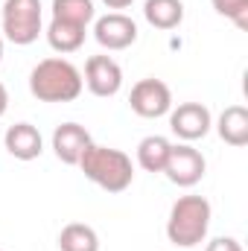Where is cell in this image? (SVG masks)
<instances>
[{
	"label": "cell",
	"mask_w": 248,
	"mask_h": 251,
	"mask_svg": "<svg viewBox=\"0 0 248 251\" xmlns=\"http://www.w3.org/2000/svg\"><path fill=\"white\" fill-rule=\"evenodd\" d=\"M85 82L73 62L62 56H50L32 67L29 73V94L38 102H73L82 94Z\"/></svg>",
	"instance_id": "1"
},
{
	"label": "cell",
	"mask_w": 248,
	"mask_h": 251,
	"mask_svg": "<svg viewBox=\"0 0 248 251\" xmlns=\"http://www.w3.org/2000/svg\"><path fill=\"white\" fill-rule=\"evenodd\" d=\"M88 181H94L97 187L105 193H123L134 181V164L123 149H111V146H97L91 143L85 149V155L76 164Z\"/></svg>",
	"instance_id": "2"
},
{
	"label": "cell",
	"mask_w": 248,
	"mask_h": 251,
	"mask_svg": "<svg viewBox=\"0 0 248 251\" xmlns=\"http://www.w3.org/2000/svg\"><path fill=\"white\" fill-rule=\"evenodd\" d=\"M210 201L204 196H181L170 207L167 219V237L178 249H196L204 243L210 228Z\"/></svg>",
	"instance_id": "3"
},
{
	"label": "cell",
	"mask_w": 248,
	"mask_h": 251,
	"mask_svg": "<svg viewBox=\"0 0 248 251\" xmlns=\"http://www.w3.org/2000/svg\"><path fill=\"white\" fill-rule=\"evenodd\" d=\"M3 35L29 47L41 35V0H3Z\"/></svg>",
	"instance_id": "4"
},
{
	"label": "cell",
	"mask_w": 248,
	"mask_h": 251,
	"mask_svg": "<svg viewBox=\"0 0 248 251\" xmlns=\"http://www.w3.org/2000/svg\"><path fill=\"white\" fill-rule=\"evenodd\" d=\"M128 105H131V111L137 117L155 120V117L170 114V108H173V91L161 79H140L131 88V94H128Z\"/></svg>",
	"instance_id": "5"
},
{
	"label": "cell",
	"mask_w": 248,
	"mask_h": 251,
	"mask_svg": "<svg viewBox=\"0 0 248 251\" xmlns=\"http://www.w3.org/2000/svg\"><path fill=\"white\" fill-rule=\"evenodd\" d=\"M204 170H207V161L204 155L190 146V143H178L170 149V158H167V167H164V176L178 184V187H196L201 178H204Z\"/></svg>",
	"instance_id": "6"
},
{
	"label": "cell",
	"mask_w": 248,
	"mask_h": 251,
	"mask_svg": "<svg viewBox=\"0 0 248 251\" xmlns=\"http://www.w3.org/2000/svg\"><path fill=\"white\" fill-rule=\"evenodd\" d=\"M82 82L88 85V91H91L94 97L108 100V97L120 94V88H123V67L114 62L111 56H91V59L85 62V76H82Z\"/></svg>",
	"instance_id": "7"
},
{
	"label": "cell",
	"mask_w": 248,
	"mask_h": 251,
	"mask_svg": "<svg viewBox=\"0 0 248 251\" xmlns=\"http://www.w3.org/2000/svg\"><path fill=\"white\" fill-rule=\"evenodd\" d=\"M213 126L210 108L201 102H181L178 108H170V128L173 134H178L184 143L201 140Z\"/></svg>",
	"instance_id": "8"
},
{
	"label": "cell",
	"mask_w": 248,
	"mask_h": 251,
	"mask_svg": "<svg viewBox=\"0 0 248 251\" xmlns=\"http://www.w3.org/2000/svg\"><path fill=\"white\" fill-rule=\"evenodd\" d=\"M94 38L105 50H125V47H131L137 41V24L123 12H108V15L97 18Z\"/></svg>",
	"instance_id": "9"
},
{
	"label": "cell",
	"mask_w": 248,
	"mask_h": 251,
	"mask_svg": "<svg viewBox=\"0 0 248 251\" xmlns=\"http://www.w3.org/2000/svg\"><path fill=\"white\" fill-rule=\"evenodd\" d=\"M91 143H94L91 131L79 123H62V126H56V131H53V152L67 167H76Z\"/></svg>",
	"instance_id": "10"
},
{
	"label": "cell",
	"mask_w": 248,
	"mask_h": 251,
	"mask_svg": "<svg viewBox=\"0 0 248 251\" xmlns=\"http://www.w3.org/2000/svg\"><path fill=\"white\" fill-rule=\"evenodd\" d=\"M6 152L18 161H35L44 152V137L32 123H15L6 128Z\"/></svg>",
	"instance_id": "11"
},
{
	"label": "cell",
	"mask_w": 248,
	"mask_h": 251,
	"mask_svg": "<svg viewBox=\"0 0 248 251\" xmlns=\"http://www.w3.org/2000/svg\"><path fill=\"white\" fill-rule=\"evenodd\" d=\"M85 32L88 26H79V24H70V21H59L53 18L50 26H47V44L56 50V53H76L82 44H85Z\"/></svg>",
	"instance_id": "12"
},
{
	"label": "cell",
	"mask_w": 248,
	"mask_h": 251,
	"mask_svg": "<svg viewBox=\"0 0 248 251\" xmlns=\"http://www.w3.org/2000/svg\"><path fill=\"white\" fill-rule=\"evenodd\" d=\"M216 131L225 143L231 146H246L248 143V108L243 105H228L222 114H219V123Z\"/></svg>",
	"instance_id": "13"
},
{
	"label": "cell",
	"mask_w": 248,
	"mask_h": 251,
	"mask_svg": "<svg viewBox=\"0 0 248 251\" xmlns=\"http://www.w3.org/2000/svg\"><path fill=\"white\" fill-rule=\"evenodd\" d=\"M143 18L155 29H175L184 21V3L181 0H146Z\"/></svg>",
	"instance_id": "14"
},
{
	"label": "cell",
	"mask_w": 248,
	"mask_h": 251,
	"mask_svg": "<svg viewBox=\"0 0 248 251\" xmlns=\"http://www.w3.org/2000/svg\"><path fill=\"white\" fill-rule=\"evenodd\" d=\"M170 149L173 143L161 134H149L137 143V164L146 170V173H164L167 167V158H170Z\"/></svg>",
	"instance_id": "15"
},
{
	"label": "cell",
	"mask_w": 248,
	"mask_h": 251,
	"mask_svg": "<svg viewBox=\"0 0 248 251\" xmlns=\"http://www.w3.org/2000/svg\"><path fill=\"white\" fill-rule=\"evenodd\" d=\"M59 251H99V234L85 222H70L59 234Z\"/></svg>",
	"instance_id": "16"
},
{
	"label": "cell",
	"mask_w": 248,
	"mask_h": 251,
	"mask_svg": "<svg viewBox=\"0 0 248 251\" xmlns=\"http://www.w3.org/2000/svg\"><path fill=\"white\" fill-rule=\"evenodd\" d=\"M53 18L88 26L97 18V9H94V0H53Z\"/></svg>",
	"instance_id": "17"
},
{
	"label": "cell",
	"mask_w": 248,
	"mask_h": 251,
	"mask_svg": "<svg viewBox=\"0 0 248 251\" xmlns=\"http://www.w3.org/2000/svg\"><path fill=\"white\" fill-rule=\"evenodd\" d=\"M210 6L219 15L231 18L240 29H248V0H210Z\"/></svg>",
	"instance_id": "18"
},
{
	"label": "cell",
	"mask_w": 248,
	"mask_h": 251,
	"mask_svg": "<svg viewBox=\"0 0 248 251\" xmlns=\"http://www.w3.org/2000/svg\"><path fill=\"white\" fill-rule=\"evenodd\" d=\"M204 251H243V246H240V240H234V237H216V240L207 243Z\"/></svg>",
	"instance_id": "19"
},
{
	"label": "cell",
	"mask_w": 248,
	"mask_h": 251,
	"mask_svg": "<svg viewBox=\"0 0 248 251\" xmlns=\"http://www.w3.org/2000/svg\"><path fill=\"white\" fill-rule=\"evenodd\" d=\"M9 111V91H6V85L0 82V117Z\"/></svg>",
	"instance_id": "20"
},
{
	"label": "cell",
	"mask_w": 248,
	"mask_h": 251,
	"mask_svg": "<svg viewBox=\"0 0 248 251\" xmlns=\"http://www.w3.org/2000/svg\"><path fill=\"white\" fill-rule=\"evenodd\" d=\"M102 3H105L108 9H125V6H131L134 0H102Z\"/></svg>",
	"instance_id": "21"
},
{
	"label": "cell",
	"mask_w": 248,
	"mask_h": 251,
	"mask_svg": "<svg viewBox=\"0 0 248 251\" xmlns=\"http://www.w3.org/2000/svg\"><path fill=\"white\" fill-rule=\"evenodd\" d=\"M0 62H3V35H0Z\"/></svg>",
	"instance_id": "22"
},
{
	"label": "cell",
	"mask_w": 248,
	"mask_h": 251,
	"mask_svg": "<svg viewBox=\"0 0 248 251\" xmlns=\"http://www.w3.org/2000/svg\"><path fill=\"white\" fill-rule=\"evenodd\" d=\"M0 251H3V249H0Z\"/></svg>",
	"instance_id": "23"
}]
</instances>
